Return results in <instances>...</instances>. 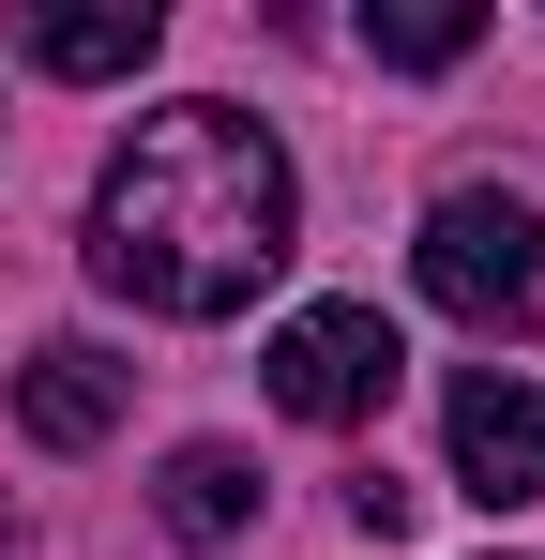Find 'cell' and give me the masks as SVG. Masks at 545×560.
Instances as JSON below:
<instances>
[{
  "label": "cell",
  "instance_id": "cell-1",
  "mask_svg": "<svg viewBox=\"0 0 545 560\" xmlns=\"http://www.w3.org/2000/svg\"><path fill=\"white\" fill-rule=\"evenodd\" d=\"M303 243V183L243 106H152L91 183V273L152 318H243Z\"/></svg>",
  "mask_w": 545,
  "mask_h": 560
},
{
  "label": "cell",
  "instance_id": "cell-2",
  "mask_svg": "<svg viewBox=\"0 0 545 560\" xmlns=\"http://www.w3.org/2000/svg\"><path fill=\"white\" fill-rule=\"evenodd\" d=\"M409 273H425V303L469 318V334H545V212H531V197H500V183H469V197L425 212Z\"/></svg>",
  "mask_w": 545,
  "mask_h": 560
},
{
  "label": "cell",
  "instance_id": "cell-3",
  "mask_svg": "<svg viewBox=\"0 0 545 560\" xmlns=\"http://www.w3.org/2000/svg\"><path fill=\"white\" fill-rule=\"evenodd\" d=\"M394 378H409V349H394L379 303H303V318L272 334V409H288V424H379Z\"/></svg>",
  "mask_w": 545,
  "mask_h": 560
},
{
  "label": "cell",
  "instance_id": "cell-4",
  "mask_svg": "<svg viewBox=\"0 0 545 560\" xmlns=\"http://www.w3.org/2000/svg\"><path fill=\"white\" fill-rule=\"evenodd\" d=\"M440 424H454V485H469L485 515H515V500H545V394H531V378L469 364V378L440 394Z\"/></svg>",
  "mask_w": 545,
  "mask_h": 560
},
{
  "label": "cell",
  "instance_id": "cell-5",
  "mask_svg": "<svg viewBox=\"0 0 545 560\" xmlns=\"http://www.w3.org/2000/svg\"><path fill=\"white\" fill-rule=\"evenodd\" d=\"M121 394H137V364H106L91 334H46V349L15 364V424H31L46 455H91V440L121 424Z\"/></svg>",
  "mask_w": 545,
  "mask_h": 560
},
{
  "label": "cell",
  "instance_id": "cell-6",
  "mask_svg": "<svg viewBox=\"0 0 545 560\" xmlns=\"http://www.w3.org/2000/svg\"><path fill=\"white\" fill-rule=\"evenodd\" d=\"M152 515H167L182 546H228V530L258 515V469L228 455V440H182V455H167V485H152Z\"/></svg>",
  "mask_w": 545,
  "mask_h": 560
},
{
  "label": "cell",
  "instance_id": "cell-7",
  "mask_svg": "<svg viewBox=\"0 0 545 560\" xmlns=\"http://www.w3.org/2000/svg\"><path fill=\"white\" fill-rule=\"evenodd\" d=\"M152 46H167V15H152V0H106V15H31V61H46V77H137Z\"/></svg>",
  "mask_w": 545,
  "mask_h": 560
},
{
  "label": "cell",
  "instance_id": "cell-8",
  "mask_svg": "<svg viewBox=\"0 0 545 560\" xmlns=\"http://www.w3.org/2000/svg\"><path fill=\"white\" fill-rule=\"evenodd\" d=\"M469 0H363V46L394 61V77H440V61H469Z\"/></svg>",
  "mask_w": 545,
  "mask_h": 560
}]
</instances>
